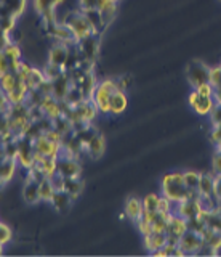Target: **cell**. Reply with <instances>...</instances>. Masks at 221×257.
I'll use <instances>...</instances> for the list:
<instances>
[{"instance_id": "27", "label": "cell", "mask_w": 221, "mask_h": 257, "mask_svg": "<svg viewBox=\"0 0 221 257\" xmlns=\"http://www.w3.org/2000/svg\"><path fill=\"white\" fill-rule=\"evenodd\" d=\"M205 228H207V223L202 219L200 215L192 217V219H188V230H192L197 233H202Z\"/></svg>"}, {"instance_id": "21", "label": "cell", "mask_w": 221, "mask_h": 257, "mask_svg": "<svg viewBox=\"0 0 221 257\" xmlns=\"http://www.w3.org/2000/svg\"><path fill=\"white\" fill-rule=\"evenodd\" d=\"M202 238H204V241H205V246L207 247H210L213 252H218L220 249H221V233L220 231H215V230H212L210 227H207L205 228L202 233Z\"/></svg>"}, {"instance_id": "16", "label": "cell", "mask_w": 221, "mask_h": 257, "mask_svg": "<svg viewBox=\"0 0 221 257\" xmlns=\"http://www.w3.org/2000/svg\"><path fill=\"white\" fill-rule=\"evenodd\" d=\"M213 188H215V174L200 172L199 185H197V195L202 198H213Z\"/></svg>"}, {"instance_id": "3", "label": "cell", "mask_w": 221, "mask_h": 257, "mask_svg": "<svg viewBox=\"0 0 221 257\" xmlns=\"http://www.w3.org/2000/svg\"><path fill=\"white\" fill-rule=\"evenodd\" d=\"M119 85H117V79H102L98 82L94 93L92 96L93 103L96 104V108L102 114H109V100Z\"/></svg>"}, {"instance_id": "33", "label": "cell", "mask_w": 221, "mask_h": 257, "mask_svg": "<svg viewBox=\"0 0 221 257\" xmlns=\"http://www.w3.org/2000/svg\"><path fill=\"white\" fill-rule=\"evenodd\" d=\"M212 172L215 175L221 174V151L220 150H216L215 155L212 156Z\"/></svg>"}, {"instance_id": "41", "label": "cell", "mask_w": 221, "mask_h": 257, "mask_svg": "<svg viewBox=\"0 0 221 257\" xmlns=\"http://www.w3.org/2000/svg\"><path fill=\"white\" fill-rule=\"evenodd\" d=\"M116 2H117V4H119V2H120V0H116Z\"/></svg>"}, {"instance_id": "2", "label": "cell", "mask_w": 221, "mask_h": 257, "mask_svg": "<svg viewBox=\"0 0 221 257\" xmlns=\"http://www.w3.org/2000/svg\"><path fill=\"white\" fill-rule=\"evenodd\" d=\"M66 26L70 29V32L74 34L76 40H82L85 37H88L90 34H93V29L90 26V23L86 21L85 15L82 13L80 8H76V10H70L64 15V18L61 20Z\"/></svg>"}, {"instance_id": "31", "label": "cell", "mask_w": 221, "mask_h": 257, "mask_svg": "<svg viewBox=\"0 0 221 257\" xmlns=\"http://www.w3.org/2000/svg\"><path fill=\"white\" fill-rule=\"evenodd\" d=\"M208 119L212 125H221V104L220 103H216L215 106H213V109L208 114Z\"/></svg>"}, {"instance_id": "30", "label": "cell", "mask_w": 221, "mask_h": 257, "mask_svg": "<svg viewBox=\"0 0 221 257\" xmlns=\"http://www.w3.org/2000/svg\"><path fill=\"white\" fill-rule=\"evenodd\" d=\"M136 228L140 230L141 235H149V233H152V222L144 219V217H141V219L136 222Z\"/></svg>"}, {"instance_id": "24", "label": "cell", "mask_w": 221, "mask_h": 257, "mask_svg": "<svg viewBox=\"0 0 221 257\" xmlns=\"http://www.w3.org/2000/svg\"><path fill=\"white\" fill-rule=\"evenodd\" d=\"M54 191L56 190H54L53 183L48 177H45V179L38 182V198H40V201H44V203H50Z\"/></svg>"}, {"instance_id": "18", "label": "cell", "mask_w": 221, "mask_h": 257, "mask_svg": "<svg viewBox=\"0 0 221 257\" xmlns=\"http://www.w3.org/2000/svg\"><path fill=\"white\" fill-rule=\"evenodd\" d=\"M22 198H24L26 204L29 206H36L40 198H38V182L34 179H26L24 187H22Z\"/></svg>"}, {"instance_id": "1", "label": "cell", "mask_w": 221, "mask_h": 257, "mask_svg": "<svg viewBox=\"0 0 221 257\" xmlns=\"http://www.w3.org/2000/svg\"><path fill=\"white\" fill-rule=\"evenodd\" d=\"M160 191L162 196L168 198L172 203H180V201H184L188 198H196L199 196L197 191L189 190L184 185V177L183 172L175 171V172H168L162 177L160 180Z\"/></svg>"}, {"instance_id": "32", "label": "cell", "mask_w": 221, "mask_h": 257, "mask_svg": "<svg viewBox=\"0 0 221 257\" xmlns=\"http://www.w3.org/2000/svg\"><path fill=\"white\" fill-rule=\"evenodd\" d=\"M194 90L202 96H213V93H215V87H213L210 82H205L199 87H196Z\"/></svg>"}, {"instance_id": "36", "label": "cell", "mask_w": 221, "mask_h": 257, "mask_svg": "<svg viewBox=\"0 0 221 257\" xmlns=\"http://www.w3.org/2000/svg\"><path fill=\"white\" fill-rule=\"evenodd\" d=\"M213 198L218 201L221 206V174L215 175V188H213Z\"/></svg>"}, {"instance_id": "39", "label": "cell", "mask_w": 221, "mask_h": 257, "mask_svg": "<svg viewBox=\"0 0 221 257\" xmlns=\"http://www.w3.org/2000/svg\"><path fill=\"white\" fill-rule=\"evenodd\" d=\"M213 98H215V101H216V103H220V104H221V87L215 88V93H213Z\"/></svg>"}, {"instance_id": "26", "label": "cell", "mask_w": 221, "mask_h": 257, "mask_svg": "<svg viewBox=\"0 0 221 257\" xmlns=\"http://www.w3.org/2000/svg\"><path fill=\"white\" fill-rule=\"evenodd\" d=\"M184 177V185L192 191H197V185H199V179H200V172L196 171H186L183 172Z\"/></svg>"}, {"instance_id": "5", "label": "cell", "mask_w": 221, "mask_h": 257, "mask_svg": "<svg viewBox=\"0 0 221 257\" xmlns=\"http://www.w3.org/2000/svg\"><path fill=\"white\" fill-rule=\"evenodd\" d=\"M100 34H90L88 37H85L77 42V50L80 52L84 60L96 61L100 50H101V40Z\"/></svg>"}, {"instance_id": "20", "label": "cell", "mask_w": 221, "mask_h": 257, "mask_svg": "<svg viewBox=\"0 0 221 257\" xmlns=\"http://www.w3.org/2000/svg\"><path fill=\"white\" fill-rule=\"evenodd\" d=\"M82 13L85 15L86 21L90 23V26L93 29V34H100L104 31V24H102L101 20V13L98 12V8H86V10H82Z\"/></svg>"}, {"instance_id": "9", "label": "cell", "mask_w": 221, "mask_h": 257, "mask_svg": "<svg viewBox=\"0 0 221 257\" xmlns=\"http://www.w3.org/2000/svg\"><path fill=\"white\" fill-rule=\"evenodd\" d=\"M175 212L184 219H192V217L200 215L202 212V204H200V199L199 196L196 198H188L184 201H180V203L175 204Z\"/></svg>"}, {"instance_id": "25", "label": "cell", "mask_w": 221, "mask_h": 257, "mask_svg": "<svg viewBox=\"0 0 221 257\" xmlns=\"http://www.w3.org/2000/svg\"><path fill=\"white\" fill-rule=\"evenodd\" d=\"M160 196L157 193H149L148 196L143 199V207L146 212H159V203H160Z\"/></svg>"}, {"instance_id": "6", "label": "cell", "mask_w": 221, "mask_h": 257, "mask_svg": "<svg viewBox=\"0 0 221 257\" xmlns=\"http://www.w3.org/2000/svg\"><path fill=\"white\" fill-rule=\"evenodd\" d=\"M178 244L184 254H199L200 249L205 246V241L200 233L192 231V230H186L183 235H181Z\"/></svg>"}, {"instance_id": "14", "label": "cell", "mask_w": 221, "mask_h": 257, "mask_svg": "<svg viewBox=\"0 0 221 257\" xmlns=\"http://www.w3.org/2000/svg\"><path fill=\"white\" fill-rule=\"evenodd\" d=\"M128 106V98L127 95H125V90H120V88H117V90L110 95V100H109V114L112 116H119L122 112L127 109Z\"/></svg>"}, {"instance_id": "11", "label": "cell", "mask_w": 221, "mask_h": 257, "mask_svg": "<svg viewBox=\"0 0 221 257\" xmlns=\"http://www.w3.org/2000/svg\"><path fill=\"white\" fill-rule=\"evenodd\" d=\"M56 166H58V174H61L62 177H80L82 174V166L76 158L58 156Z\"/></svg>"}, {"instance_id": "29", "label": "cell", "mask_w": 221, "mask_h": 257, "mask_svg": "<svg viewBox=\"0 0 221 257\" xmlns=\"http://www.w3.org/2000/svg\"><path fill=\"white\" fill-rule=\"evenodd\" d=\"M159 212H160V214H173V212H175V203H172V201H170L168 198L160 196Z\"/></svg>"}, {"instance_id": "37", "label": "cell", "mask_w": 221, "mask_h": 257, "mask_svg": "<svg viewBox=\"0 0 221 257\" xmlns=\"http://www.w3.org/2000/svg\"><path fill=\"white\" fill-rule=\"evenodd\" d=\"M98 0H77V7L80 10H86V8H96Z\"/></svg>"}, {"instance_id": "7", "label": "cell", "mask_w": 221, "mask_h": 257, "mask_svg": "<svg viewBox=\"0 0 221 257\" xmlns=\"http://www.w3.org/2000/svg\"><path fill=\"white\" fill-rule=\"evenodd\" d=\"M188 230V220L184 217L178 215L176 212H173L168 219V225H167V243H176L181 238V235Z\"/></svg>"}, {"instance_id": "40", "label": "cell", "mask_w": 221, "mask_h": 257, "mask_svg": "<svg viewBox=\"0 0 221 257\" xmlns=\"http://www.w3.org/2000/svg\"><path fill=\"white\" fill-rule=\"evenodd\" d=\"M216 150H220V151H221V145H220V147H216Z\"/></svg>"}, {"instance_id": "13", "label": "cell", "mask_w": 221, "mask_h": 257, "mask_svg": "<svg viewBox=\"0 0 221 257\" xmlns=\"http://www.w3.org/2000/svg\"><path fill=\"white\" fill-rule=\"evenodd\" d=\"M117 4L116 0H98L96 2V8L98 12L101 13V20H102V24H104V29L109 28L112 21L116 20L117 16Z\"/></svg>"}, {"instance_id": "23", "label": "cell", "mask_w": 221, "mask_h": 257, "mask_svg": "<svg viewBox=\"0 0 221 257\" xmlns=\"http://www.w3.org/2000/svg\"><path fill=\"white\" fill-rule=\"evenodd\" d=\"M200 217L205 220V223H207V227L221 233V209L220 207L215 209V211H202Z\"/></svg>"}, {"instance_id": "10", "label": "cell", "mask_w": 221, "mask_h": 257, "mask_svg": "<svg viewBox=\"0 0 221 257\" xmlns=\"http://www.w3.org/2000/svg\"><path fill=\"white\" fill-rule=\"evenodd\" d=\"M84 151L92 159H100L106 151V139L104 135L94 131V134L90 137V140L85 143Z\"/></svg>"}, {"instance_id": "38", "label": "cell", "mask_w": 221, "mask_h": 257, "mask_svg": "<svg viewBox=\"0 0 221 257\" xmlns=\"http://www.w3.org/2000/svg\"><path fill=\"white\" fill-rule=\"evenodd\" d=\"M117 85H119L120 90H127V88L132 85V77L130 76H124L117 79Z\"/></svg>"}, {"instance_id": "35", "label": "cell", "mask_w": 221, "mask_h": 257, "mask_svg": "<svg viewBox=\"0 0 221 257\" xmlns=\"http://www.w3.org/2000/svg\"><path fill=\"white\" fill-rule=\"evenodd\" d=\"M12 230L6 227V225H4L2 222H0V243L2 244H6L12 241Z\"/></svg>"}, {"instance_id": "34", "label": "cell", "mask_w": 221, "mask_h": 257, "mask_svg": "<svg viewBox=\"0 0 221 257\" xmlns=\"http://www.w3.org/2000/svg\"><path fill=\"white\" fill-rule=\"evenodd\" d=\"M210 142L215 145V148L221 145V125H212L210 131Z\"/></svg>"}, {"instance_id": "22", "label": "cell", "mask_w": 221, "mask_h": 257, "mask_svg": "<svg viewBox=\"0 0 221 257\" xmlns=\"http://www.w3.org/2000/svg\"><path fill=\"white\" fill-rule=\"evenodd\" d=\"M64 191L69 193V196L74 201L80 196V193L84 191V180L80 177H66L64 179Z\"/></svg>"}, {"instance_id": "8", "label": "cell", "mask_w": 221, "mask_h": 257, "mask_svg": "<svg viewBox=\"0 0 221 257\" xmlns=\"http://www.w3.org/2000/svg\"><path fill=\"white\" fill-rule=\"evenodd\" d=\"M189 104H191V108L197 112L199 116H208L210 111L213 109V106L216 104L215 98L213 96H202L199 95L196 90H192L189 93Z\"/></svg>"}, {"instance_id": "17", "label": "cell", "mask_w": 221, "mask_h": 257, "mask_svg": "<svg viewBox=\"0 0 221 257\" xmlns=\"http://www.w3.org/2000/svg\"><path fill=\"white\" fill-rule=\"evenodd\" d=\"M143 243H144V247L148 249V251L152 254L157 251V249H160L167 244V233L152 231V233H149V235L143 236Z\"/></svg>"}, {"instance_id": "28", "label": "cell", "mask_w": 221, "mask_h": 257, "mask_svg": "<svg viewBox=\"0 0 221 257\" xmlns=\"http://www.w3.org/2000/svg\"><path fill=\"white\" fill-rule=\"evenodd\" d=\"M208 82L215 88L221 87V64H218V66H210Z\"/></svg>"}, {"instance_id": "19", "label": "cell", "mask_w": 221, "mask_h": 257, "mask_svg": "<svg viewBox=\"0 0 221 257\" xmlns=\"http://www.w3.org/2000/svg\"><path fill=\"white\" fill-rule=\"evenodd\" d=\"M74 203V199L69 196V193L64 190H60V191H54V195L50 201V204L56 209L58 212H66L69 211L70 204Z\"/></svg>"}, {"instance_id": "4", "label": "cell", "mask_w": 221, "mask_h": 257, "mask_svg": "<svg viewBox=\"0 0 221 257\" xmlns=\"http://www.w3.org/2000/svg\"><path fill=\"white\" fill-rule=\"evenodd\" d=\"M208 74H210V66L205 64L204 61L194 60L186 66V79L192 88L208 82Z\"/></svg>"}, {"instance_id": "12", "label": "cell", "mask_w": 221, "mask_h": 257, "mask_svg": "<svg viewBox=\"0 0 221 257\" xmlns=\"http://www.w3.org/2000/svg\"><path fill=\"white\" fill-rule=\"evenodd\" d=\"M69 50H70L69 45L61 44V42H54L50 47V50H48V58H46V63L53 64V66L64 68V63H66V58L69 55Z\"/></svg>"}, {"instance_id": "15", "label": "cell", "mask_w": 221, "mask_h": 257, "mask_svg": "<svg viewBox=\"0 0 221 257\" xmlns=\"http://www.w3.org/2000/svg\"><path fill=\"white\" fill-rule=\"evenodd\" d=\"M144 212V207H143V201L138 199V198H128L125 201V206H124V214L127 219H130L132 222H138L141 217H143Z\"/></svg>"}]
</instances>
